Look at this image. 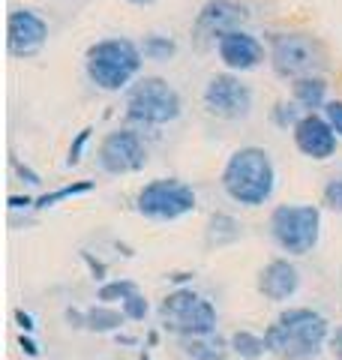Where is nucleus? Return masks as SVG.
Returning a JSON list of instances; mask_svg holds the SVG:
<instances>
[{"mask_svg":"<svg viewBox=\"0 0 342 360\" xmlns=\"http://www.w3.org/2000/svg\"><path fill=\"white\" fill-rule=\"evenodd\" d=\"M222 193L241 207H265L277 193V165L267 148L243 144L228 153L220 172Z\"/></svg>","mask_w":342,"mask_h":360,"instance_id":"f257e3e1","label":"nucleus"},{"mask_svg":"<svg viewBox=\"0 0 342 360\" xmlns=\"http://www.w3.org/2000/svg\"><path fill=\"white\" fill-rule=\"evenodd\" d=\"M330 321L322 312L310 307H289L282 309L273 324H267L265 342L267 352L282 360H315L327 348Z\"/></svg>","mask_w":342,"mask_h":360,"instance_id":"f03ea898","label":"nucleus"},{"mask_svg":"<svg viewBox=\"0 0 342 360\" xmlns=\"http://www.w3.org/2000/svg\"><path fill=\"white\" fill-rule=\"evenodd\" d=\"M144 66L141 45L127 37H106L87 45L84 51V75L102 94H120L139 82Z\"/></svg>","mask_w":342,"mask_h":360,"instance_id":"7ed1b4c3","label":"nucleus"},{"mask_svg":"<svg viewBox=\"0 0 342 360\" xmlns=\"http://www.w3.org/2000/svg\"><path fill=\"white\" fill-rule=\"evenodd\" d=\"M184 115L177 87L159 75H144L127 90V120L139 129H163Z\"/></svg>","mask_w":342,"mask_h":360,"instance_id":"20e7f679","label":"nucleus"},{"mask_svg":"<svg viewBox=\"0 0 342 360\" xmlns=\"http://www.w3.org/2000/svg\"><path fill=\"white\" fill-rule=\"evenodd\" d=\"M159 324L163 330L180 336V340H192V336H213L220 315H216L213 303L192 288H175L168 291L159 303Z\"/></svg>","mask_w":342,"mask_h":360,"instance_id":"39448f33","label":"nucleus"},{"mask_svg":"<svg viewBox=\"0 0 342 360\" xmlns=\"http://www.w3.org/2000/svg\"><path fill=\"white\" fill-rule=\"evenodd\" d=\"M267 231L285 255H310L322 240V210L315 205H277L267 217Z\"/></svg>","mask_w":342,"mask_h":360,"instance_id":"423d86ee","label":"nucleus"},{"mask_svg":"<svg viewBox=\"0 0 342 360\" xmlns=\"http://www.w3.org/2000/svg\"><path fill=\"white\" fill-rule=\"evenodd\" d=\"M324 60H327L324 45L315 37H310V33L285 30V33H270L267 39V63L279 78L298 82V78L306 75H318Z\"/></svg>","mask_w":342,"mask_h":360,"instance_id":"0eeeda50","label":"nucleus"},{"mask_svg":"<svg viewBox=\"0 0 342 360\" xmlns=\"http://www.w3.org/2000/svg\"><path fill=\"white\" fill-rule=\"evenodd\" d=\"M198 195L189 184L177 177H156L135 193V213L151 222H177L196 213Z\"/></svg>","mask_w":342,"mask_h":360,"instance_id":"6e6552de","label":"nucleus"},{"mask_svg":"<svg viewBox=\"0 0 342 360\" xmlns=\"http://www.w3.org/2000/svg\"><path fill=\"white\" fill-rule=\"evenodd\" d=\"M201 105L216 120L237 123V120H246L253 115L255 94L237 72L225 70V72H216L208 78V84L201 90Z\"/></svg>","mask_w":342,"mask_h":360,"instance_id":"1a4fd4ad","label":"nucleus"},{"mask_svg":"<svg viewBox=\"0 0 342 360\" xmlns=\"http://www.w3.org/2000/svg\"><path fill=\"white\" fill-rule=\"evenodd\" d=\"M96 165L108 177H127L139 174L147 165V144L135 129H111L96 148Z\"/></svg>","mask_w":342,"mask_h":360,"instance_id":"9d476101","label":"nucleus"},{"mask_svg":"<svg viewBox=\"0 0 342 360\" xmlns=\"http://www.w3.org/2000/svg\"><path fill=\"white\" fill-rule=\"evenodd\" d=\"M49 42V21H45L37 9L15 6L6 15V51L9 58L27 60L37 58Z\"/></svg>","mask_w":342,"mask_h":360,"instance_id":"9b49d317","label":"nucleus"},{"mask_svg":"<svg viewBox=\"0 0 342 360\" xmlns=\"http://www.w3.org/2000/svg\"><path fill=\"white\" fill-rule=\"evenodd\" d=\"M213 49H216V58L222 60L225 70L237 72V75L253 72L267 60L265 42H261L255 33H249L246 27H237V30H228V33H222V37H216Z\"/></svg>","mask_w":342,"mask_h":360,"instance_id":"f8f14e48","label":"nucleus"},{"mask_svg":"<svg viewBox=\"0 0 342 360\" xmlns=\"http://www.w3.org/2000/svg\"><path fill=\"white\" fill-rule=\"evenodd\" d=\"M294 148H298L306 160L324 162L336 153V132L330 129V123L324 120V115H303L300 123L291 129Z\"/></svg>","mask_w":342,"mask_h":360,"instance_id":"ddd939ff","label":"nucleus"},{"mask_svg":"<svg viewBox=\"0 0 342 360\" xmlns=\"http://www.w3.org/2000/svg\"><path fill=\"white\" fill-rule=\"evenodd\" d=\"M255 288L265 300L289 303L300 291V270L291 258H270V262L258 270Z\"/></svg>","mask_w":342,"mask_h":360,"instance_id":"4468645a","label":"nucleus"},{"mask_svg":"<svg viewBox=\"0 0 342 360\" xmlns=\"http://www.w3.org/2000/svg\"><path fill=\"white\" fill-rule=\"evenodd\" d=\"M249 21V9L243 4H237V0H208L198 15H196V25L192 30L198 33V37H222L228 30H237L243 27Z\"/></svg>","mask_w":342,"mask_h":360,"instance_id":"2eb2a0df","label":"nucleus"},{"mask_svg":"<svg viewBox=\"0 0 342 360\" xmlns=\"http://www.w3.org/2000/svg\"><path fill=\"white\" fill-rule=\"evenodd\" d=\"M291 99L298 103L306 115H318V108H324L330 99H327V82L322 75H306L291 82Z\"/></svg>","mask_w":342,"mask_h":360,"instance_id":"dca6fc26","label":"nucleus"},{"mask_svg":"<svg viewBox=\"0 0 342 360\" xmlns=\"http://www.w3.org/2000/svg\"><path fill=\"white\" fill-rule=\"evenodd\" d=\"M243 238V225L237 222L232 213H210L208 219V229H204V240H208V246H232Z\"/></svg>","mask_w":342,"mask_h":360,"instance_id":"f3484780","label":"nucleus"},{"mask_svg":"<svg viewBox=\"0 0 342 360\" xmlns=\"http://www.w3.org/2000/svg\"><path fill=\"white\" fill-rule=\"evenodd\" d=\"M180 352L189 360H225L232 354L228 340L222 336H192V340H180Z\"/></svg>","mask_w":342,"mask_h":360,"instance_id":"a211bd4d","label":"nucleus"},{"mask_svg":"<svg viewBox=\"0 0 342 360\" xmlns=\"http://www.w3.org/2000/svg\"><path fill=\"white\" fill-rule=\"evenodd\" d=\"M123 321H127V315L108 307V303H96V307L84 309V328L90 333H118L123 328Z\"/></svg>","mask_w":342,"mask_h":360,"instance_id":"6ab92c4d","label":"nucleus"},{"mask_svg":"<svg viewBox=\"0 0 342 360\" xmlns=\"http://www.w3.org/2000/svg\"><path fill=\"white\" fill-rule=\"evenodd\" d=\"M228 348H232V354L234 357H241V360H261L267 352V342H265V336L255 333V330H234L232 336H228Z\"/></svg>","mask_w":342,"mask_h":360,"instance_id":"aec40b11","label":"nucleus"},{"mask_svg":"<svg viewBox=\"0 0 342 360\" xmlns=\"http://www.w3.org/2000/svg\"><path fill=\"white\" fill-rule=\"evenodd\" d=\"M139 45H141L144 60H153V63H168L177 54V39L171 33H147Z\"/></svg>","mask_w":342,"mask_h":360,"instance_id":"412c9836","label":"nucleus"},{"mask_svg":"<svg viewBox=\"0 0 342 360\" xmlns=\"http://www.w3.org/2000/svg\"><path fill=\"white\" fill-rule=\"evenodd\" d=\"M94 180H78V184H66L61 189H54V193H45L33 201V210H49L54 205H61V201H70V198H78V195H87L94 193Z\"/></svg>","mask_w":342,"mask_h":360,"instance_id":"4be33fe9","label":"nucleus"},{"mask_svg":"<svg viewBox=\"0 0 342 360\" xmlns=\"http://www.w3.org/2000/svg\"><path fill=\"white\" fill-rule=\"evenodd\" d=\"M139 295V285L132 283V279H108V283H102L96 288V300L99 303H108V307H114V303H127L129 297Z\"/></svg>","mask_w":342,"mask_h":360,"instance_id":"5701e85b","label":"nucleus"},{"mask_svg":"<svg viewBox=\"0 0 342 360\" xmlns=\"http://www.w3.org/2000/svg\"><path fill=\"white\" fill-rule=\"evenodd\" d=\"M303 115H306V111H303L298 103H294V99H279V103L270 108V123H273L277 129L289 132V129L298 127Z\"/></svg>","mask_w":342,"mask_h":360,"instance_id":"b1692460","label":"nucleus"},{"mask_svg":"<svg viewBox=\"0 0 342 360\" xmlns=\"http://www.w3.org/2000/svg\"><path fill=\"white\" fill-rule=\"evenodd\" d=\"M322 198L334 213H342V172L334 174V177H327V184L322 189Z\"/></svg>","mask_w":342,"mask_h":360,"instance_id":"393cba45","label":"nucleus"},{"mask_svg":"<svg viewBox=\"0 0 342 360\" xmlns=\"http://www.w3.org/2000/svg\"><path fill=\"white\" fill-rule=\"evenodd\" d=\"M120 312L127 315V321H144L147 315H151V303H147V297H144L141 291H139V295H135V297H129L127 303H123Z\"/></svg>","mask_w":342,"mask_h":360,"instance_id":"a878e982","label":"nucleus"},{"mask_svg":"<svg viewBox=\"0 0 342 360\" xmlns=\"http://www.w3.org/2000/svg\"><path fill=\"white\" fill-rule=\"evenodd\" d=\"M90 135H94V127H84L82 132L75 135V141L70 144V153H66V168H75L78 162H82L84 148H87V141H90Z\"/></svg>","mask_w":342,"mask_h":360,"instance_id":"bb28decb","label":"nucleus"},{"mask_svg":"<svg viewBox=\"0 0 342 360\" xmlns=\"http://www.w3.org/2000/svg\"><path fill=\"white\" fill-rule=\"evenodd\" d=\"M322 115L330 123V129L336 132V139L342 141V99H330V103L322 108Z\"/></svg>","mask_w":342,"mask_h":360,"instance_id":"cd10ccee","label":"nucleus"},{"mask_svg":"<svg viewBox=\"0 0 342 360\" xmlns=\"http://www.w3.org/2000/svg\"><path fill=\"white\" fill-rule=\"evenodd\" d=\"M13 172L21 177V180H25V184L27 186H42V177L37 174V172H33V168L30 165H25V162H18V160H13Z\"/></svg>","mask_w":342,"mask_h":360,"instance_id":"c85d7f7f","label":"nucleus"},{"mask_svg":"<svg viewBox=\"0 0 342 360\" xmlns=\"http://www.w3.org/2000/svg\"><path fill=\"white\" fill-rule=\"evenodd\" d=\"M327 352L334 354L336 360H342V324H336V328L330 330V340H327Z\"/></svg>","mask_w":342,"mask_h":360,"instance_id":"c756f323","label":"nucleus"},{"mask_svg":"<svg viewBox=\"0 0 342 360\" xmlns=\"http://www.w3.org/2000/svg\"><path fill=\"white\" fill-rule=\"evenodd\" d=\"M18 345H21V352H25L27 357H39V345H37V340H33L30 333H21Z\"/></svg>","mask_w":342,"mask_h":360,"instance_id":"7c9ffc66","label":"nucleus"},{"mask_svg":"<svg viewBox=\"0 0 342 360\" xmlns=\"http://www.w3.org/2000/svg\"><path fill=\"white\" fill-rule=\"evenodd\" d=\"M15 321H18V328L25 330V333H33V330H37V324H33V315L25 312V309H15Z\"/></svg>","mask_w":342,"mask_h":360,"instance_id":"2f4dec72","label":"nucleus"},{"mask_svg":"<svg viewBox=\"0 0 342 360\" xmlns=\"http://www.w3.org/2000/svg\"><path fill=\"white\" fill-rule=\"evenodd\" d=\"M33 201L37 198H21V195H9V210H27V207H33Z\"/></svg>","mask_w":342,"mask_h":360,"instance_id":"473e14b6","label":"nucleus"},{"mask_svg":"<svg viewBox=\"0 0 342 360\" xmlns=\"http://www.w3.org/2000/svg\"><path fill=\"white\" fill-rule=\"evenodd\" d=\"M129 4H135V6H151V4H156V0H129Z\"/></svg>","mask_w":342,"mask_h":360,"instance_id":"72a5a7b5","label":"nucleus"}]
</instances>
